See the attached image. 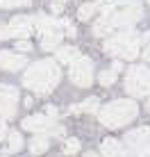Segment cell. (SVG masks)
I'll return each instance as SVG.
<instances>
[{
	"label": "cell",
	"mask_w": 150,
	"mask_h": 157,
	"mask_svg": "<svg viewBox=\"0 0 150 157\" xmlns=\"http://www.w3.org/2000/svg\"><path fill=\"white\" fill-rule=\"evenodd\" d=\"M62 80V71L55 64V59H39L30 64L23 73V86L34 91L36 96H48Z\"/></svg>",
	"instance_id": "cell-1"
},
{
	"label": "cell",
	"mask_w": 150,
	"mask_h": 157,
	"mask_svg": "<svg viewBox=\"0 0 150 157\" xmlns=\"http://www.w3.org/2000/svg\"><path fill=\"white\" fill-rule=\"evenodd\" d=\"M141 16H143V7L137 0H111L103 9V18L109 23L111 30L130 28V25L141 21Z\"/></svg>",
	"instance_id": "cell-2"
},
{
	"label": "cell",
	"mask_w": 150,
	"mask_h": 157,
	"mask_svg": "<svg viewBox=\"0 0 150 157\" xmlns=\"http://www.w3.org/2000/svg\"><path fill=\"white\" fill-rule=\"evenodd\" d=\"M139 114V107L132 98H118L111 100L109 105H105L103 109H98V118L105 128L109 130H118L125 128L127 123H132Z\"/></svg>",
	"instance_id": "cell-3"
},
{
	"label": "cell",
	"mask_w": 150,
	"mask_h": 157,
	"mask_svg": "<svg viewBox=\"0 0 150 157\" xmlns=\"http://www.w3.org/2000/svg\"><path fill=\"white\" fill-rule=\"evenodd\" d=\"M139 46H141V34H137L134 30H125V32H118V34H111L105 41V50L114 57H121V59L139 57Z\"/></svg>",
	"instance_id": "cell-4"
},
{
	"label": "cell",
	"mask_w": 150,
	"mask_h": 157,
	"mask_svg": "<svg viewBox=\"0 0 150 157\" xmlns=\"http://www.w3.org/2000/svg\"><path fill=\"white\" fill-rule=\"evenodd\" d=\"M125 91L132 98L150 96V68L146 66H130L125 75Z\"/></svg>",
	"instance_id": "cell-5"
},
{
	"label": "cell",
	"mask_w": 150,
	"mask_h": 157,
	"mask_svg": "<svg viewBox=\"0 0 150 157\" xmlns=\"http://www.w3.org/2000/svg\"><path fill=\"white\" fill-rule=\"evenodd\" d=\"M125 157H150V128H137L125 134Z\"/></svg>",
	"instance_id": "cell-6"
},
{
	"label": "cell",
	"mask_w": 150,
	"mask_h": 157,
	"mask_svg": "<svg viewBox=\"0 0 150 157\" xmlns=\"http://www.w3.org/2000/svg\"><path fill=\"white\" fill-rule=\"evenodd\" d=\"M21 125H23V130H30V132H34V134H46V132H50V134H55V137H64V128L57 125L55 118H50V116H46V114L25 116Z\"/></svg>",
	"instance_id": "cell-7"
},
{
	"label": "cell",
	"mask_w": 150,
	"mask_h": 157,
	"mask_svg": "<svg viewBox=\"0 0 150 157\" xmlns=\"http://www.w3.org/2000/svg\"><path fill=\"white\" fill-rule=\"evenodd\" d=\"M68 78H71V82L77 84V86H89L91 82H93V62H91L89 57L80 55V57L71 64Z\"/></svg>",
	"instance_id": "cell-8"
},
{
	"label": "cell",
	"mask_w": 150,
	"mask_h": 157,
	"mask_svg": "<svg viewBox=\"0 0 150 157\" xmlns=\"http://www.w3.org/2000/svg\"><path fill=\"white\" fill-rule=\"evenodd\" d=\"M18 109V89L9 84H0V116L14 118Z\"/></svg>",
	"instance_id": "cell-9"
},
{
	"label": "cell",
	"mask_w": 150,
	"mask_h": 157,
	"mask_svg": "<svg viewBox=\"0 0 150 157\" xmlns=\"http://www.w3.org/2000/svg\"><path fill=\"white\" fill-rule=\"evenodd\" d=\"M34 30V16H14L7 25L9 36H16V39H25V36L32 34Z\"/></svg>",
	"instance_id": "cell-10"
},
{
	"label": "cell",
	"mask_w": 150,
	"mask_h": 157,
	"mask_svg": "<svg viewBox=\"0 0 150 157\" xmlns=\"http://www.w3.org/2000/svg\"><path fill=\"white\" fill-rule=\"evenodd\" d=\"M25 64H28L25 55H18L14 50H0V68H5V71H21V68H25Z\"/></svg>",
	"instance_id": "cell-11"
},
{
	"label": "cell",
	"mask_w": 150,
	"mask_h": 157,
	"mask_svg": "<svg viewBox=\"0 0 150 157\" xmlns=\"http://www.w3.org/2000/svg\"><path fill=\"white\" fill-rule=\"evenodd\" d=\"M34 28L41 32V34H48V32H57L62 28V21L57 18H50V16L46 14H36L34 16Z\"/></svg>",
	"instance_id": "cell-12"
},
{
	"label": "cell",
	"mask_w": 150,
	"mask_h": 157,
	"mask_svg": "<svg viewBox=\"0 0 150 157\" xmlns=\"http://www.w3.org/2000/svg\"><path fill=\"white\" fill-rule=\"evenodd\" d=\"M100 153H103V157H125V148L116 139H105L100 144Z\"/></svg>",
	"instance_id": "cell-13"
},
{
	"label": "cell",
	"mask_w": 150,
	"mask_h": 157,
	"mask_svg": "<svg viewBox=\"0 0 150 157\" xmlns=\"http://www.w3.org/2000/svg\"><path fill=\"white\" fill-rule=\"evenodd\" d=\"M43 39H41V50H46V52H50V50H57V48L62 46V32L57 30V32H48V34H41Z\"/></svg>",
	"instance_id": "cell-14"
},
{
	"label": "cell",
	"mask_w": 150,
	"mask_h": 157,
	"mask_svg": "<svg viewBox=\"0 0 150 157\" xmlns=\"http://www.w3.org/2000/svg\"><path fill=\"white\" fill-rule=\"evenodd\" d=\"M55 55H57V62H62V64H73L75 59L80 57V50H77V48H73V46H59Z\"/></svg>",
	"instance_id": "cell-15"
},
{
	"label": "cell",
	"mask_w": 150,
	"mask_h": 157,
	"mask_svg": "<svg viewBox=\"0 0 150 157\" xmlns=\"http://www.w3.org/2000/svg\"><path fill=\"white\" fill-rule=\"evenodd\" d=\"M48 137L46 134H34V137H32V141H30V150L34 155H41V153H46L48 150Z\"/></svg>",
	"instance_id": "cell-16"
},
{
	"label": "cell",
	"mask_w": 150,
	"mask_h": 157,
	"mask_svg": "<svg viewBox=\"0 0 150 157\" xmlns=\"http://www.w3.org/2000/svg\"><path fill=\"white\" fill-rule=\"evenodd\" d=\"M21 148H23V137H21V132L18 130L7 132V150L9 153H18Z\"/></svg>",
	"instance_id": "cell-17"
},
{
	"label": "cell",
	"mask_w": 150,
	"mask_h": 157,
	"mask_svg": "<svg viewBox=\"0 0 150 157\" xmlns=\"http://www.w3.org/2000/svg\"><path fill=\"white\" fill-rule=\"evenodd\" d=\"M96 12H98V5L96 2H84L82 7L77 9V18L80 21H91L96 16Z\"/></svg>",
	"instance_id": "cell-18"
},
{
	"label": "cell",
	"mask_w": 150,
	"mask_h": 157,
	"mask_svg": "<svg viewBox=\"0 0 150 157\" xmlns=\"http://www.w3.org/2000/svg\"><path fill=\"white\" fill-rule=\"evenodd\" d=\"M93 34L96 36H111V34H114V30L109 28V23H107L105 18H98L93 23Z\"/></svg>",
	"instance_id": "cell-19"
},
{
	"label": "cell",
	"mask_w": 150,
	"mask_h": 157,
	"mask_svg": "<svg viewBox=\"0 0 150 157\" xmlns=\"http://www.w3.org/2000/svg\"><path fill=\"white\" fill-rule=\"evenodd\" d=\"M80 109H82V112H91V114H93V112L100 109V100L96 98V96H91V98H87L82 105H80Z\"/></svg>",
	"instance_id": "cell-20"
},
{
	"label": "cell",
	"mask_w": 150,
	"mask_h": 157,
	"mask_svg": "<svg viewBox=\"0 0 150 157\" xmlns=\"http://www.w3.org/2000/svg\"><path fill=\"white\" fill-rule=\"evenodd\" d=\"M80 148H82V144H80V139H66L64 141V153L66 155H75V153H80Z\"/></svg>",
	"instance_id": "cell-21"
},
{
	"label": "cell",
	"mask_w": 150,
	"mask_h": 157,
	"mask_svg": "<svg viewBox=\"0 0 150 157\" xmlns=\"http://www.w3.org/2000/svg\"><path fill=\"white\" fill-rule=\"evenodd\" d=\"M114 82H116V71L107 68V71L100 73V84H103V86H111Z\"/></svg>",
	"instance_id": "cell-22"
},
{
	"label": "cell",
	"mask_w": 150,
	"mask_h": 157,
	"mask_svg": "<svg viewBox=\"0 0 150 157\" xmlns=\"http://www.w3.org/2000/svg\"><path fill=\"white\" fill-rule=\"evenodd\" d=\"M32 0H0L2 9H14V7H28Z\"/></svg>",
	"instance_id": "cell-23"
},
{
	"label": "cell",
	"mask_w": 150,
	"mask_h": 157,
	"mask_svg": "<svg viewBox=\"0 0 150 157\" xmlns=\"http://www.w3.org/2000/svg\"><path fill=\"white\" fill-rule=\"evenodd\" d=\"M32 50V43L28 39H18L16 41V52H30Z\"/></svg>",
	"instance_id": "cell-24"
},
{
	"label": "cell",
	"mask_w": 150,
	"mask_h": 157,
	"mask_svg": "<svg viewBox=\"0 0 150 157\" xmlns=\"http://www.w3.org/2000/svg\"><path fill=\"white\" fill-rule=\"evenodd\" d=\"M64 5H66V0H52V12L59 14L62 9H64Z\"/></svg>",
	"instance_id": "cell-25"
},
{
	"label": "cell",
	"mask_w": 150,
	"mask_h": 157,
	"mask_svg": "<svg viewBox=\"0 0 150 157\" xmlns=\"http://www.w3.org/2000/svg\"><path fill=\"white\" fill-rule=\"evenodd\" d=\"M5 39H9V32H7V25L0 23V41H5Z\"/></svg>",
	"instance_id": "cell-26"
},
{
	"label": "cell",
	"mask_w": 150,
	"mask_h": 157,
	"mask_svg": "<svg viewBox=\"0 0 150 157\" xmlns=\"http://www.w3.org/2000/svg\"><path fill=\"white\" fill-rule=\"evenodd\" d=\"M46 116H50V118H55V116H57V107H52V105H48V107H46Z\"/></svg>",
	"instance_id": "cell-27"
},
{
	"label": "cell",
	"mask_w": 150,
	"mask_h": 157,
	"mask_svg": "<svg viewBox=\"0 0 150 157\" xmlns=\"http://www.w3.org/2000/svg\"><path fill=\"white\" fill-rule=\"evenodd\" d=\"M0 139H7V125H5V121H0Z\"/></svg>",
	"instance_id": "cell-28"
},
{
	"label": "cell",
	"mask_w": 150,
	"mask_h": 157,
	"mask_svg": "<svg viewBox=\"0 0 150 157\" xmlns=\"http://www.w3.org/2000/svg\"><path fill=\"white\" fill-rule=\"evenodd\" d=\"M121 68H123V64L118 62V59H116V62H114V64H111V71H116V73H118V71H121Z\"/></svg>",
	"instance_id": "cell-29"
},
{
	"label": "cell",
	"mask_w": 150,
	"mask_h": 157,
	"mask_svg": "<svg viewBox=\"0 0 150 157\" xmlns=\"http://www.w3.org/2000/svg\"><path fill=\"white\" fill-rule=\"evenodd\" d=\"M143 59H146V62L150 64V43L146 46V50H143Z\"/></svg>",
	"instance_id": "cell-30"
},
{
	"label": "cell",
	"mask_w": 150,
	"mask_h": 157,
	"mask_svg": "<svg viewBox=\"0 0 150 157\" xmlns=\"http://www.w3.org/2000/svg\"><path fill=\"white\" fill-rule=\"evenodd\" d=\"M80 112H82V109H80V105H73L71 107V114H80Z\"/></svg>",
	"instance_id": "cell-31"
},
{
	"label": "cell",
	"mask_w": 150,
	"mask_h": 157,
	"mask_svg": "<svg viewBox=\"0 0 150 157\" xmlns=\"http://www.w3.org/2000/svg\"><path fill=\"white\" fill-rule=\"evenodd\" d=\"M141 41H150V30H148V32H143V34H141Z\"/></svg>",
	"instance_id": "cell-32"
},
{
	"label": "cell",
	"mask_w": 150,
	"mask_h": 157,
	"mask_svg": "<svg viewBox=\"0 0 150 157\" xmlns=\"http://www.w3.org/2000/svg\"><path fill=\"white\" fill-rule=\"evenodd\" d=\"M84 157H100V155H98V153H87Z\"/></svg>",
	"instance_id": "cell-33"
},
{
	"label": "cell",
	"mask_w": 150,
	"mask_h": 157,
	"mask_svg": "<svg viewBox=\"0 0 150 157\" xmlns=\"http://www.w3.org/2000/svg\"><path fill=\"white\" fill-rule=\"evenodd\" d=\"M146 107H148V109H150V98H148V105H146Z\"/></svg>",
	"instance_id": "cell-34"
},
{
	"label": "cell",
	"mask_w": 150,
	"mask_h": 157,
	"mask_svg": "<svg viewBox=\"0 0 150 157\" xmlns=\"http://www.w3.org/2000/svg\"><path fill=\"white\" fill-rule=\"evenodd\" d=\"M146 2H150V0H146Z\"/></svg>",
	"instance_id": "cell-35"
}]
</instances>
